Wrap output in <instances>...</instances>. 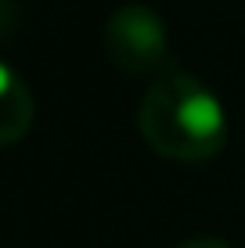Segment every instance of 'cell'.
Masks as SVG:
<instances>
[{"label": "cell", "instance_id": "obj_3", "mask_svg": "<svg viewBox=\"0 0 245 248\" xmlns=\"http://www.w3.org/2000/svg\"><path fill=\"white\" fill-rule=\"evenodd\" d=\"M36 101H33L29 83L0 58V148L18 144L33 126Z\"/></svg>", "mask_w": 245, "mask_h": 248}, {"label": "cell", "instance_id": "obj_4", "mask_svg": "<svg viewBox=\"0 0 245 248\" xmlns=\"http://www.w3.org/2000/svg\"><path fill=\"white\" fill-rule=\"evenodd\" d=\"M18 22V11H15L7 0H0V36H7V29Z\"/></svg>", "mask_w": 245, "mask_h": 248}, {"label": "cell", "instance_id": "obj_5", "mask_svg": "<svg viewBox=\"0 0 245 248\" xmlns=\"http://www.w3.org/2000/svg\"><path fill=\"white\" fill-rule=\"evenodd\" d=\"M177 248H231V245L220 241V237H191V241H180Z\"/></svg>", "mask_w": 245, "mask_h": 248}, {"label": "cell", "instance_id": "obj_1", "mask_svg": "<svg viewBox=\"0 0 245 248\" xmlns=\"http://www.w3.org/2000/svg\"><path fill=\"white\" fill-rule=\"evenodd\" d=\"M137 130L155 155L170 162H206L227 144V112L202 79L166 68L145 90Z\"/></svg>", "mask_w": 245, "mask_h": 248}, {"label": "cell", "instance_id": "obj_2", "mask_svg": "<svg viewBox=\"0 0 245 248\" xmlns=\"http://www.w3.org/2000/svg\"><path fill=\"white\" fill-rule=\"evenodd\" d=\"M105 50L126 76H159L170 58V29L148 4H123L105 22Z\"/></svg>", "mask_w": 245, "mask_h": 248}]
</instances>
